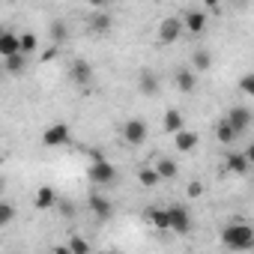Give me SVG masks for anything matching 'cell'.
<instances>
[{"mask_svg":"<svg viewBox=\"0 0 254 254\" xmlns=\"http://www.w3.org/2000/svg\"><path fill=\"white\" fill-rule=\"evenodd\" d=\"M212 66V54L206 48H191V69L194 72H209Z\"/></svg>","mask_w":254,"mask_h":254,"instance_id":"obj_22","label":"cell"},{"mask_svg":"<svg viewBox=\"0 0 254 254\" xmlns=\"http://www.w3.org/2000/svg\"><path fill=\"white\" fill-rule=\"evenodd\" d=\"M33 206L36 209H54V206H60V197H57V191L51 189V186H39L36 191H33Z\"/></svg>","mask_w":254,"mask_h":254,"instance_id":"obj_15","label":"cell"},{"mask_svg":"<svg viewBox=\"0 0 254 254\" xmlns=\"http://www.w3.org/2000/svg\"><path fill=\"white\" fill-rule=\"evenodd\" d=\"M215 138H218V144H233V141H239V135H236V129L221 117L218 123H215Z\"/></svg>","mask_w":254,"mask_h":254,"instance_id":"obj_21","label":"cell"},{"mask_svg":"<svg viewBox=\"0 0 254 254\" xmlns=\"http://www.w3.org/2000/svg\"><path fill=\"white\" fill-rule=\"evenodd\" d=\"M206 24H209L206 9H186V12H183V27H186L189 33H203Z\"/></svg>","mask_w":254,"mask_h":254,"instance_id":"obj_12","label":"cell"},{"mask_svg":"<svg viewBox=\"0 0 254 254\" xmlns=\"http://www.w3.org/2000/svg\"><path fill=\"white\" fill-rule=\"evenodd\" d=\"M224 171L233 174V177H245V174H251V162L245 159V153H227L224 156Z\"/></svg>","mask_w":254,"mask_h":254,"instance_id":"obj_14","label":"cell"},{"mask_svg":"<svg viewBox=\"0 0 254 254\" xmlns=\"http://www.w3.org/2000/svg\"><path fill=\"white\" fill-rule=\"evenodd\" d=\"M186 194H189V197H200V194H203V183H197V180H194V183H189Z\"/></svg>","mask_w":254,"mask_h":254,"instance_id":"obj_30","label":"cell"},{"mask_svg":"<svg viewBox=\"0 0 254 254\" xmlns=\"http://www.w3.org/2000/svg\"><path fill=\"white\" fill-rule=\"evenodd\" d=\"M57 57V45H51L48 51H42V63H48V60H54Z\"/></svg>","mask_w":254,"mask_h":254,"instance_id":"obj_31","label":"cell"},{"mask_svg":"<svg viewBox=\"0 0 254 254\" xmlns=\"http://www.w3.org/2000/svg\"><path fill=\"white\" fill-rule=\"evenodd\" d=\"M156 171H159V177L162 180H174L177 174H180V165L174 162V159H156V165H153Z\"/></svg>","mask_w":254,"mask_h":254,"instance_id":"obj_23","label":"cell"},{"mask_svg":"<svg viewBox=\"0 0 254 254\" xmlns=\"http://www.w3.org/2000/svg\"><path fill=\"white\" fill-rule=\"evenodd\" d=\"M48 36H51L54 45H63V42L69 39V27H66V21H63V18H51V21H48Z\"/></svg>","mask_w":254,"mask_h":254,"instance_id":"obj_20","label":"cell"},{"mask_svg":"<svg viewBox=\"0 0 254 254\" xmlns=\"http://www.w3.org/2000/svg\"><path fill=\"white\" fill-rule=\"evenodd\" d=\"M51 254H72V248H69V245H54Z\"/></svg>","mask_w":254,"mask_h":254,"instance_id":"obj_33","label":"cell"},{"mask_svg":"<svg viewBox=\"0 0 254 254\" xmlns=\"http://www.w3.org/2000/svg\"><path fill=\"white\" fill-rule=\"evenodd\" d=\"M144 218H147L156 230H171V215H168V206H165V209L153 206V209H147V212H144Z\"/></svg>","mask_w":254,"mask_h":254,"instance_id":"obj_18","label":"cell"},{"mask_svg":"<svg viewBox=\"0 0 254 254\" xmlns=\"http://www.w3.org/2000/svg\"><path fill=\"white\" fill-rule=\"evenodd\" d=\"M224 120L236 129V135H245V132H248V126H251V120H254V114H251L248 108H242V105H233V108L227 111Z\"/></svg>","mask_w":254,"mask_h":254,"instance_id":"obj_8","label":"cell"},{"mask_svg":"<svg viewBox=\"0 0 254 254\" xmlns=\"http://www.w3.org/2000/svg\"><path fill=\"white\" fill-rule=\"evenodd\" d=\"M162 129H165L168 135H180V132L186 129V117H183V111L168 108V111H165V117H162Z\"/></svg>","mask_w":254,"mask_h":254,"instance_id":"obj_16","label":"cell"},{"mask_svg":"<svg viewBox=\"0 0 254 254\" xmlns=\"http://www.w3.org/2000/svg\"><path fill=\"white\" fill-rule=\"evenodd\" d=\"M24 69H27V54H18V57L3 60V72H6V75H21Z\"/></svg>","mask_w":254,"mask_h":254,"instance_id":"obj_25","label":"cell"},{"mask_svg":"<svg viewBox=\"0 0 254 254\" xmlns=\"http://www.w3.org/2000/svg\"><path fill=\"white\" fill-rule=\"evenodd\" d=\"M36 48H39V36H36V33H30V30H27V33H21V54H33Z\"/></svg>","mask_w":254,"mask_h":254,"instance_id":"obj_27","label":"cell"},{"mask_svg":"<svg viewBox=\"0 0 254 254\" xmlns=\"http://www.w3.org/2000/svg\"><path fill=\"white\" fill-rule=\"evenodd\" d=\"M87 180L93 186H111L117 180V168L108 162V159H93L90 168H87Z\"/></svg>","mask_w":254,"mask_h":254,"instance_id":"obj_3","label":"cell"},{"mask_svg":"<svg viewBox=\"0 0 254 254\" xmlns=\"http://www.w3.org/2000/svg\"><path fill=\"white\" fill-rule=\"evenodd\" d=\"M87 203H90V212H93L99 221H108V218L114 215V206H111V200H108L102 191H90V200H87Z\"/></svg>","mask_w":254,"mask_h":254,"instance_id":"obj_13","label":"cell"},{"mask_svg":"<svg viewBox=\"0 0 254 254\" xmlns=\"http://www.w3.org/2000/svg\"><path fill=\"white\" fill-rule=\"evenodd\" d=\"M93 63L90 60H84V57H78V60H72V66H69V78H72V84H78V87H90L93 84Z\"/></svg>","mask_w":254,"mask_h":254,"instance_id":"obj_6","label":"cell"},{"mask_svg":"<svg viewBox=\"0 0 254 254\" xmlns=\"http://www.w3.org/2000/svg\"><path fill=\"white\" fill-rule=\"evenodd\" d=\"M197 144H200V135L191 132V129H183L180 135H174V147H177V153H191Z\"/></svg>","mask_w":254,"mask_h":254,"instance_id":"obj_17","label":"cell"},{"mask_svg":"<svg viewBox=\"0 0 254 254\" xmlns=\"http://www.w3.org/2000/svg\"><path fill=\"white\" fill-rule=\"evenodd\" d=\"M69 138H72V132H69V126H66V123H51L48 129L42 132V144H45V147H51V150L66 147V144H69Z\"/></svg>","mask_w":254,"mask_h":254,"instance_id":"obj_5","label":"cell"},{"mask_svg":"<svg viewBox=\"0 0 254 254\" xmlns=\"http://www.w3.org/2000/svg\"><path fill=\"white\" fill-rule=\"evenodd\" d=\"M18 54H21V33L3 30L0 33V60H9V57H18Z\"/></svg>","mask_w":254,"mask_h":254,"instance_id":"obj_10","label":"cell"},{"mask_svg":"<svg viewBox=\"0 0 254 254\" xmlns=\"http://www.w3.org/2000/svg\"><path fill=\"white\" fill-rule=\"evenodd\" d=\"M120 135H123V141L129 144V147H141V144L147 141V135H150V129H147V120H141V117H129V120L123 123Z\"/></svg>","mask_w":254,"mask_h":254,"instance_id":"obj_2","label":"cell"},{"mask_svg":"<svg viewBox=\"0 0 254 254\" xmlns=\"http://www.w3.org/2000/svg\"><path fill=\"white\" fill-rule=\"evenodd\" d=\"M111 24H114L111 12H93V15L87 18V27H90L93 33H108V30H111Z\"/></svg>","mask_w":254,"mask_h":254,"instance_id":"obj_19","label":"cell"},{"mask_svg":"<svg viewBox=\"0 0 254 254\" xmlns=\"http://www.w3.org/2000/svg\"><path fill=\"white\" fill-rule=\"evenodd\" d=\"M138 90H141V93H144L147 99H156V96H159L162 84H159V75H156V69L144 66V69L138 72Z\"/></svg>","mask_w":254,"mask_h":254,"instance_id":"obj_7","label":"cell"},{"mask_svg":"<svg viewBox=\"0 0 254 254\" xmlns=\"http://www.w3.org/2000/svg\"><path fill=\"white\" fill-rule=\"evenodd\" d=\"M183 30H186V27H183V18L171 15V18H165V21L159 24V42H162V45H171V42L180 39Z\"/></svg>","mask_w":254,"mask_h":254,"instance_id":"obj_9","label":"cell"},{"mask_svg":"<svg viewBox=\"0 0 254 254\" xmlns=\"http://www.w3.org/2000/svg\"><path fill=\"white\" fill-rule=\"evenodd\" d=\"M245 159H248V162H251V168H254V144H248V147H245Z\"/></svg>","mask_w":254,"mask_h":254,"instance_id":"obj_32","label":"cell"},{"mask_svg":"<svg viewBox=\"0 0 254 254\" xmlns=\"http://www.w3.org/2000/svg\"><path fill=\"white\" fill-rule=\"evenodd\" d=\"M168 215H171V233L186 236V233H191V230H194L191 212H189L183 203H171V206H168Z\"/></svg>","mask_w":254,"mask_h":254,"instance_id":"obj_4","label":"cell"},{"mask_svg":"<svg viewBox=\"0 0 254 254\" xmlns=\"http://www.w3.org/2000/svg\"><path fill=\"white\" fill-rule=\"evenodd\" d=\"M174 87H177L180 93H194V87H197V72H194L191 66L174 69Z\"/></svg>","mask_w":254,"mask_h":254,"instance_id":"obj_11","label":"cell"},{"mask_svg":"<svg viewBox=\"0 0 254 254\" xmlns=\"http://www.w3.org/2000/svg\"><path fill=\"white\" fill-rule=\"evenodd\" d=\"M69 248H72V254H90V242L81 236V233H75V236H69V242H66Z\"/></svg>","mask_w":254,"mask_h":254,"instance_id":"obj_26","label":"cell"},{"mask_svg":"<svg viewBox=\"0 0 254 254\" xmlns=\"http://www.w3.org/2000/svg\"><path fill=\"white\" fill-rule=\"evenodd\" d=\"M138 183H141V186H147V189H153V186H159V183H162V177H159V171H156L153 165H144V168L138 171Z\"/></svg>","mask_w":254,"mask_h":254,"instance_id":"obj_24","label":"cell"},{"mask_svg":"<svg viewBox=\"0 0 254 254\" xmlns=\"http://www.w3.org/2000/svg\"><path fill=\"white\" fill-rule=\"evenodd\" d=\"M239 90H242L245 96H251V99H254V72H248V75H242V78H239Z\"/></svg>","mask_w":254,"mask_h":254,"instance_id":"obj_29","label":"cell"},{"mask_svg":"<svg viewBox=\"0 0 254 254\" xmlns=\"http://www.w3.org/2000/svg\"><path fill=\"white\" fill-rule=\"evenodd\" d=\"M12 218H15V206L9 203V200H3V203H0V224H12Z\"/></svg>","mask_w":254,"mask_h":254,"instance_id":"obj_28","label":"cell"},{"mask_svg":"<svg viewBox=\"0 0 254 254\" xmlns=\"http://www.w3.org/2000/svg\"><path fill=\"white\" fill-rule=\"evenodd\" d=\"M221 245L227 251H254V227L248 221H230L224 230H221Z\"/></svg>","mask_w":254,"mask_h":254,"instance_id":"obj_1","label":"cell"}]
</instances>
